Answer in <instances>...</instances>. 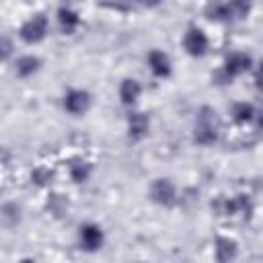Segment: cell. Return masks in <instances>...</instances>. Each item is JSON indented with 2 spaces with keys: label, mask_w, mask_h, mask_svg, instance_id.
I'll use <instances>...</instances> for the list:
<instances>
[{
  "label": "cell",
  "mask_w": 263,
  "mask_h": 263,
  "mask_svg": "<svg viewBox=\"0 0 263 263\" xmlns=\"http://www.w3.org/2000/svg\"><path fill=\"white\" fill-rule=\"evenodd\" d=\"M193 138L201 146H210V144H214L218 140V117H216V111H212L208 107L201 109V115L197 119Z\"/></svg>",
  "instance_id": "1"
},
{
  "label": "cell",
  "mask_w": 263,
  "mask_h": 263,
  "mask_svg": "<svg viewBox=\"0 0 263 263\" xmlns=\"http://www.w3.org/2000/svg\"><path fill=\"white\" fill-rule=\"evenodd\" d=\"M21 39L25 43H39L45 35H47V18L43 14H35L29 21L23 23L21 27Z\"/></svg>",
  "instance_id": "2"
},
{
  "label": "cell",
  "mask_w": 263,
  "mask_h": 263,
  "mask_svg": "<svg viewBox=\"0 0 263 263\" xmlns=\"http://www.w3.org/2000/svg\"><path fill=\"white\" fill-rule=\"evenodd\" d=\"M150 197L158 205H173L177 201V189L168 179H156L150 187Z\"/></svg>",
  "instance_id": "3"
},
{
  "label": "cell",
  "mask_w": 263,
  "mask_h": 263,
  "mask_svg": "<svg viewBox=\"0 0 263 263\" xmlns=\"http://www.w3.org/2000/svg\"><path fill=\"white\" fill-rule=\"evenodd\" d=\"M78 240H80V247L84 251L92 253V251H99L103 247L105 236H103L101 226H97V224H82L80 232H78Z\"/></svg>",
  "instance_id": "4"
},
{
  "label": "cell",
  "mask_w": 263,
  "mask_h": 263,
  "mask_svg": "<svg viewBox=\"0 0 263 263\" xmlns=\"http://www.w3.org/2000/svg\"><path fill=\"white\" fill-rule=\"evenodd\" d=\"M253 66V58L249 53L242 51H234L224 60V76L226 78H234L242 72H249Z\"/></svg>",
  "instance_id": "5"
},
{
  "label": "cell",
  "mask_w": 263,
  "mask_h": 263,
  "mask_svg": "<svg viewBox=\"0 0 263 263\" xmlns=\"http://www.w3.org/2000/svg\"><path fill=\"white\" fill-rule=\"evenodd\" d=\"M64 107L68 113L72 115H82L88 111L90 107V95L86 90H80V88H72L66 92L64 97Z\"/></svg>",
  "instance_id": "6"
},
{
  "label": "cell",
  "mask_w": 263,
  "mask_h": 263,
  "mask_svg": "<svg viewBox=\"0 0 263 263\" xmlns=\"http://www.w3.org/2000/svg\"><path fill=\"white\" fill-rule=\"evenodd\" d=\"M183 47H185V51L189 53V55H193V58H199V55H203L205 51H208V37H205V33L201 31V29H189L187 33H185V37H183Z\"/></svg>",
  "instance_id": "7"
},
{
  "label": "cell",
  "mask_w": 263,
  "mask_h": 263,
  "mask_svg": "<svg viewBox=\"0 0 263 263\" xmlns=\"http://www.w3.org/2000/svg\"><path fill=\"white\" fill-rule=\"evenodd\" d=\"M148 129H150V119H148L146 113H140V111L129 113V117H127V134H129V138L142 140L148 134Z\"/></svg>",
  "instance_id": "8"
},
{
  "label": "cell",
  "mask_w": 263,
  "mask_h": 263,
  "mask_svg": "<svg viewBox=\"0 0 263 263\" xmlns=\"http://www.w3.org/2000/svg\"><path fill=\"white\" fill-rule=\"evenodd\" d=\"M148 66L152 70L154 76L158 78H166L171 74V60L164 51H158V49H152L148 53Z\"/></svg>",
  "instance_id": "9"
},
{
  "label": "cell",
  "mask_w": 263,
  "mask_h": 263,
  "mask_svg": "<svg viewBox=\"0 0 263 263\" xmlns=\"http://www.w3.org/2000/svg\"><path fill=\"white\" fill-rule=\"evenodd\" d=\"M236 257V242L228 236H220L216 240V261L218 263H230Z\"/></svg>",
  "instance_id": "10"
},
{
  "label": "cell",
  "mask_w": 263,
  "mask_h": 263,
  "mask_svg": "<svg viewBox=\"0 0 263 263\" xmlns=\"http://www.w3.org/2000/svg\"><path fill=\"white\" fill-rule=\"evenodd\" d=\"M58 21H60V27L64 33H74V29L80 25V16L76 10L68 8V6H60L58 8Z\"/></svg>",
  "instance_id": "11"
},
{
  "label": "cell",
  "mask_w": 263,
  "mask_h": 263,
  "mask_svg": "<svg viewBox=\"0 0 263 263\" xmlns=\"http://www.w3.org/2000/svg\"><path fill=\"white\" fill-rule=\"evenodd\" d=\"M140 92H142V86H140V82L134 80V78H125V80L121 82V86H119V99H121V103H125V105L136 103L138 97H140Z\"/></svg>",
  "instance_id": "12"
},
{
  "label": "cell",
  "mask_w": 263,
  "mask_h": 263,
  "mask_svg": "<svg viewBox=\"0 0 263 263\" xmlns=\"http://www.w3.org/2000/svg\"><path fill=\"white\" fill-rule=\"evenodd\" d=\"M39 66H41L39 58H35V55H23V58H18V62H16V74L23 76V78L33 76V74L39 70Z\"/></svg>",
  "instance_id": "13"
},
{
  "label": "cell",
  "mask_w": 263,
  "mask_h": 263,
  "mask_svg": "<svg viewBox=\"0 0 263 263\" xmlns=\"http://www.w3.org/2000/svg\"><path fill=\"white\" fill-rule=\"evenodd\" d=\"M255 115H257V111L251 103H236L232 107V117L236 123H251L255 119Z\"/></svg>",
  "instance_id": "14"
},
{
  "label": "cell",
  "mask_w": 263,
  "mask_h": 263,
  "mask_svg": "<svg viewBox=\"0 0 263 263\" xmlns=\"http://www.w3.org/2000/svg\"><path fill=\"white\" fill-rule=\"evenodd\" d=\"M88 175H90V164L88 162H74V164H70V177H72V181L84 183L88 179Z\"/></svg>",
  "instance_id": "15"
},
{
  "label": "cell",
  "mask_w": 263,
  "mask_h": 263,
  "mask_svg": "<svg viewBox=\"0 0 263 263\" xmlns=\"http://www.w3.org/2000/svg\"><path fill=\"white\" fill-rule=\"evenodd\" d=\"M12 53V41L6 35H0V60H6Z\"/></svg>",
  "instance_id": "16"
},
{
  "label": "cell",
  "mask_w": 263,
  "mask_h": 263,
  "mask_svg": "<svg viewBox=\"0 0 263 263\" xmlns=\"http://www.w3.org/2000/svg\"><path fill=\"white\" fill-rule=\"evenodd\" d=\"M49 179H51V173H49V171L39 168V171L33 173V181H37V183H45V181H49Z\"/></svg>",
  "instance_id": "17"
},
{
  "label": "cell",
  "mask_w": 263,
  "mask_h": 263,
  "mask_svg": "<svg viewBox=\"0 0 263 263\" xmlns=\"http://www.w3.org/2000/svg\"><path fill=\"white\" fill-rule=\"evenodd\" d=\"M18 263H35V261H33V259H21Z\"/></svg>",
  "instance_id": "18"
}]
</instances>
